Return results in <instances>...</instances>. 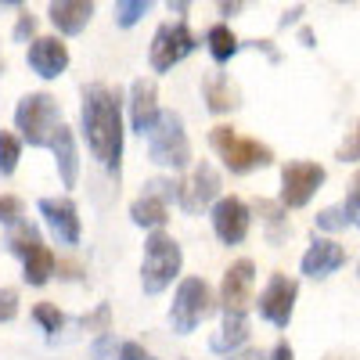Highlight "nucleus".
<instances>
[{"label": "nucleus", "instance_id": "nucleus-1", "mask_svg": "<svg viewBox=\"0 0 360 360\" xmlns=\"http://www.w3.org/2000/svg\"><path fill=\"white\" fill-rule=\"evenodd\" d=\"M83 137L94 155L112 176H119L123 162V98L108 83H90L83 90V108H79Z\"/></svg>", "mask_w": 360, "mask_h": 360}, {"label": "nucleus", "instance_id": "nucleus-2", "mask_svg": "<svg viewBox=\"0 0 360 360\" xmlns=\"http://www.w3.org/2000/svg\"><path fill=\"white\" fill-rule=\"evenodd\" d=\"M62 105L47 90H33L15 105V130L22 134V141H29L33 148H51L58 130H62Z\"/></svg>", "mask_w": 360, "mask_h": 360}, {"label": "nucleus", "instance_id": "nucleus-3", "mask_svg": "<svg viewBox=\"0 0 360 360\" xmlns=\"http://www.w3.org/2000/svg\"><path fill=\"white\" fill-rule=\"evenodd\" d=\"M184 266V252H180L176 238L166 231H152L144 242V259H141V288L148 295H159L173 285V278Z\"/></svg>", "mask_w": 360, "mask_h": 360}, {"label": "nucleus", "instance_id": "nucleus-4", "mask_svg": "<svg viewBox=\"0 0 360 360\" xmlns=\"http://www.w3.org/2000/svg\"><path fill=\"white\" fill-rule=\"evenodd\" d=\"M209 144H213V152L224 159V166L231 173H249L256 166H270L274 162V148L256 141V137H242L234 134L231 127H213L209 130Z\"/></svg>", "mask_w": 360, "mask_h": 360}, {"label": "nucleus", "instance_id": "nucleus-5", "mask_svg": "<svg viewBox=\"0 0 360 360\" xmlns=\"http://www.w3.org/2000/svg\"><path fill=\"white\" fill-rule=\"evenodd\" d=\"M148 141V159L159 162V166H169V169H188L191 166V141L184 134V119L180 112H166L159 115L155 130L144 137Z\"/></svg>", "mask_w": 360, "mask_h": 360}, {"label": "nucleus", "instance_id": "nucleus-6", "mask_svg": "<svg viewBox=\"0 0 360 360\" xmlns=\"http://www.w3.org/2000/svg\"><path fill=\"white\" fill-rule=\"evenodd\" d=\"M213 310H217V299H213V292H209V285L202 278H184V281L176 285V295H173L169 324H173V332L188 335Z\"/></svg>", "mask_w": 360, "mask_h": 360}, {"label": "nucleus", "instance_id": "nucleus-7", "mask_svg": "<svg viewBox=\"0 0 360 360\" xmlns=\"http://www.w3.org/2000/svg\"><path fill=\"white\" fill-rule=\"evenodd\" d=\"M198 47L195 33L188 29V22H166L155 29L152 37V51H148V62H152L155 72H169L176 62H184V58Z\"/></svg>", "mask_w": 360, "mask_h": 360}, {"label": "nucleus", "instance_id": "nucleus-8", "mask_svg": "<svg viewBox=\"0 0 360 360\" xmlns=\"http://www.w3.org/2000/svg\"><path fill=\"white\" fill-rule=\"evenodd\" d=\"M324 166L321 162H307V159H295L281 166V205L285 209H303L324 184Z\"/></svg>", "mask_w": 360, "mask_h": 360}, {"label": "nucleus", "instance_id": "nucleus-9", "mask_svg": "<svg viewBox=\"0 0 360 360\" xmlns=\"http://www.w3.org/2000/svg\"><path fill=\"white\" fill-rule=\"evenodd\" d=\"M176 184H180L176 202H180L184 213H202V209L220 202V173H217L213 162H205V159L198 166H191V173L184 180H176Z\"/></svg>", "mask_w": 360, "mask_h": 360}, {"label": "nucleus", "instance_id": "nucleus-10", "mask_svg": "<svg viewBox=\"0 0 360 360\" xmlns=\"http://www.w3.org/2000/svg\"><path fill=\"white\" fill-rule=\"evenodd\" d=\"M295 299H299V281L288 278V274H270L266 288L259 292V317L270 321L274 328H288L292 314H295Z\"/></svg>", "mask_w": 360, "mask_h": 360}, {"label": "nucleus", "instance_id": "nucleus-11", "mask_svg": "<svg viewBox=\"0 0 360 360\" xmlns=\"http://www.w3.org/2000/svg\"><path fill=\"white\" fill-rule=\"evenodd\" d=\"M252 285H256L252 259H234L224 270V281H220V307H224V314L245 317L249 307H252Z\"/></svg>", "mask_w": 360, "mask_h": 360}, {"label": "nucleus", "instance_id": "nucleus-12", "mask_svg": "<svg viewBox=\"0 0 360 360\" xmlns=\"http://www.w3.org/2000/svg\"><path fill=\"white\" fill-rule=\"evenodd\" d=\"M249 224H252V213H249V205L242 198H220L213 205V231L224 245H238V242H245V234H249Z\"/></svg>", "mask_w": 360, "mask_h": 360}, {"label": "nucleus", "instance_id": "nucleus-13", "mask_svg": "<svg viewBox=\"0 0 360 360\" xmlns=\"http://www.w3.org/2000/svg\"><path fill=\"white\" fill-rule=\"evenodd\" d=\"M40 217L51 227V234L58 238L62 245H76L79 242V209L72 198H40Z\"/></svg>", "mask_w": 360, "mask_h": 360}, {"label": "nucleus", "instance_id": "nucleus-14", "mask_svg": "<svg viewBox=\"0 0 360 360\" xmlns=\"http://www.w3.org/2000/svg\"><path fill=\"white\" fill-rule=\"evenodd\" d=\"M159 115H162V108H159V90H155V79L137 76V79L130 83V123H134V130H137L141 137H148V134L155 130Z\"/></svg>", "mask_w": 360, "mask_h": 360}, {"label": "nucleus", "instance_id": "nucleus-15", "mask_svg": "<svg viewBox=\"0 0 360 360\" xmlns=\"http://www.w3.org/2000/svg\"><path fill=\"white\" fill-rule=\"evenodd\" d=\"M25 62L40 79H58L69 69V47L58 37H37L25 51Z\"/></svg>", "mask_w": 360, "mask_h": 360}, {"label": "nucleus", "instance_id": "nucleus-16", "mask_svg": "<svg viewBox=\"0 0 360 360\" xmlns=\"http://www.w3.org/2000/svg\"><path fill=\"white\" fill-rule=\"evenodd\" d=\"M342 263H346V249L335 238H314L310 249L303 252V259H299L307 278H328V274H335Z\"/></svg>", "mask_w": 360, "mask_h": 360}, {"label": "nucleus", "instance_id": "nucleus-17", "mask_svg": "<svg viewBox=\"0 0 360 360\" xmlns=\"http://www.w3.org/2000/svg\"><path fill=\"white\" fill-rule=\"evenodd\" d=\"M47 15H51L58 33L76 37L90 25V18H94V4H90V0H54V4L47 8Z\"/></svg>", "mask_w": 360, "mask_h": 360}, {"label": "nucleus", "instance_id": "nucleus-18", "mask_svg": "<svg viewBox=\"0 0 360 360\" xmlns=\"http://www.w3.org/2000/svg\"><path fill=\"white\" fill-rule=\"evenodd\" d=\"M130 220L137 227H152V231H162L166 220H169V202L155 191H141L134 202H130Z\"/></svg>", "mask_w": 360, "mask_h": 360}, {"label": "nucleus", "instance_id": "nucleus-19", "mask_svg": "<svg viewBox=\"0 0 360 360\" xmlns=\"http://www.w3.org/2000/svg\"><path fill=\"white\" fill-rule=\"evenodd\" d=\"M51 152H54V166H58L62 184H65V188H76V180H79V152H76V137H72L69 127L58 130Z\"/></svg>", "mask_w": 360, "mask_h": 360}, {"label": "nucleus", "instance_id": "nucleus-20", "mask_svg": "<svg viewBox=\"0 0 360 360\" xmlns=\"http://www.w3.org/2000/svg\"><path fill=\"white\" fill-rule=\"evenodd\" d=\"M245 339H249V317H238V314H224V324H220V332L209 339V346H213V353H238V349H245Z\"/></svg>", "mask_w": 360, "mask_h": 360}, {"label": "nucleus", "instance_id": "nucleus-21", "mask_svg": "<svg viewBox=\"0 0 360 360\" xmlns=\"http://www.w3.org/2000/svg\"><path fill=\"white\" fill-rule=\"evenodd\" d=\"M202 94H205V105H209V112H234L238 108V90H234V83L224 76V72H213L205 83H202Z\"/></svg>", "mask_w": 360, "mask_h": 360}, {"label": "nucleus", "instance_id": "nucleus-22", "mask_svg": "<svg viewBox=\"0 0 360 360\" xmlns=\"http://www.w3.org/2000/svg\"><path fill=\"white\" fill-rule=\"evenodd\" d=\"M256 213L263 217L266 242H270V245H281L285 238L292 234V224H288V217H285V205H281V202H266V198H259V202H256Z\"/></svg>", "mask_w": 360, "mask_h": 360}, {"label": "nucleus", "instance_id": "nucleus-23", "mask_svg": "<svg viewBox=\"0 0 360 360\" xmlns=\"http://www.w3.org/2000/svg\"><path fill=\"white\" fill-rule=\"evenodd\" d=\"M54 270H58V256H54L47 245H37L33 252L22 259V278H25L29 285H47Z\"/></svg>", "mask_w": 360, "mask_h": 360}, {"label": "nucleus", "instance_id": "nucleus-24", "mask_svg": "<svg viewBox=\"0 0 360 360\" xmlns=\"http://www.w3.org/2000/svg\"><path fill=\"white\" fill-rule=\"evenodd\" d=\"M205 44H209V54H213L217 65L231 62V58L238 54V47H242V44H238V37L231 33L227 22H217L213 29H209V33H205Z\"/></svg>", "mask_w": 360, "mask_h": 360}, {"label": "nucleus", "instance_id": "nucleus-25", "mask_svg": "<svg viewBox=\"0 0 360 360\" xmlns=\"http://www.w3.org/2000/svg\"><path fill=\"white\" fill-rule=\"evenodd\" d=\"M37 245H44L40 242V231H37V224H25V220H18L15 227H11V234H8V249L15 252V256H29Z\"/></svg>", "mask_w": 360, "mask_h": 360}, {"label": "nucleus", "instance_id": "nucleus-26", "mask_svg": "<svg viewBox=\"0 0 360 360\" xmlns=\"http://www.w3.org/2000/svg\"><path fill=\"white\" fill-rule=\"evenodd\" d=\"M22 155V141L11 130H0V176H11Z\"/></svg>", "mask_w": 360, "mask_h": 360}, {"label": "nucleus", "instance_id": "nucleus-27", "mask_svg": "<svg viewBox=\"0 0 360 360\" xmlns=\"http://www.w3.org/2000/svg\"><path fill=\"white\" fill-rule=\"evenodd\" d=\"M148 8H152L148 0H115V22L123 29H130L141 22V15H148Z\"/></svg>", "mask_w": 360, "mask_h": 360}, {"label": "nucleus", "instance_id": "nucleus-28", "mask_svg": "<svg viewBox=\"0 0 360 360\" xmlns=\"http://www.w3.org/2000/svg\"><path fill=\"white\" fill-rule=\"evenodd\" d=\"M33 321L44 328V332H51V335L65 328V314L58 310L54 303H37V307H33Z\"/></svg>", "mask_w": 360, "mask_h": 360}, {"label": "nucleus", "instance_id": "nucleus-29", "mask_svg": "<svg viewBox=\"0 0 360 360\" xmlns=\"http://www.w3.org/2000/svg\"><path fill=\"white\" fill-rule=\"evenodd\" d=\"M353 220H349V213H346V205L339 202V205H328V209H321L317 213V227L321 231H342V227H349Z\"/></svg>", "mask_w": 360, "mask_h": 360}, {"label": "nucleus", "instance_id": "nucleus-30", "mask_svg": "<svg viewBox=\"0 0 360 360\" xmlns=\"http://www.w3.org/2000/svg\"><path fill=\"white\" fill-rule=\"evenodd\" d=\"M90 356L94 360H123V342H115V335H98L94 346H90Z\"/></svg>", "mask_w": 360, "mask_h": 360}, {"label": "nucleus", "instance_id": "nucleus-31", "mask_svg": "<svg viewBox=\"0 0 360 360\" xmlns=\"http://www.w3.org/2000/svg\"><path fill=\"white\" fill-rule=\"evenodd\" d=\"M79 324L86 328V332H94V335H108V332H112V307H108V303H101L94 314L83 317Z\"/></svg>", "mask_w": 360, "mask_h": 360}, {"label": "nucleus", "instance_id": "nucleus-32", "mask_svg": "<svg viewBox=\"0 0 360 360\" xmlns=\"http://www.w3.org/2000/svg\"><path fill=\"white\" fill-rule=\"evenodd\" d=\"M342 205H346V213H349L353 227H360V169H356L353 180H349V195L342 198Z\"/></svg>", "mask_w": 360, "mask_h": 360}, {"label": "nucleus", "instance_id": "nucleus-33", "mask_svg": "<svg viewBox=\"0 0 360 360\" xmlns=\"http://www.w3.org/2000/svg\"><path fill=\"white\" fill-rule=\"evenodd\" d=\"M22 220V198L15 195H0V224H18Z\"/></svg>", "mask_w": 360, "mask_h": 360}, {"label": "nucleus", "instance_id": "nucleus-34", "mask_svg": "<svg viewBox=\"0 0 360 360\" xmlns=\"http://www.w3.org/2000/svg\"><path fill=\"white\" fill-rule=\"evenodd\" d=\"M339 159H342V162H356V159H360V119L353 123L349 137L342 141V148H339Z\"/></svg>", "mask_w": 360, "mask_h": 360}, {"label": "nucleus", "instance_id": "nucleus-35", "mask_svg": "<svg viewBox=\"0 0 360 360\" xmlns=\"http://www.w3.org/2000/svg\"><path fill=\"white\" fill-rule=\"evenodd\" d=\"M33 33H37V18L29 15V11H22V15H18V22H15V40H18V44H25V40L33 44V40H37Z\"/></svg>", "mask_w": 360, "mask_h": 360}, {"label": "nucleus", "instance_id": "nucleus-36", "mask_svg": "<svg viewBox=\"0 0 360 360\" xmlns=\"http://www.w3.org/2000/svg\"><path fill=\"white\" fill-rule=\"evenodd\" d=\"M18 314V292L15 288H0V324L11 321Z\"/></svg>", "mask_w": 360, "mask_h": 360}, {"label": "nucleus", "instance_id": "nucleus-37", "mask_svg": "<svg viewBox=\"0 0 360 360\" xmlns=\"http://www.w3.org/2000/svg\"><path fill=\"white\" fill-rule=\"evenodd\" d=\"M123 360H155L141 342H123Z\"/></svg>", "mask_w": 360, "mask_h": 360}, {"label": "nucleus", "instance_id": "nucleus-38", "mask_svg": "<svg viewBox=\"0 0 360 360\" xmlns=\"http://www.w3.org/2000/svg\"><path fill=\"white\" fill-rule=\"evenodd\" d=\"M227 360H270V356H266V353H259V349H249V346H245V349H238V353H231Z\"/></svg>", "mask_w": 360, "mask_h": 360}, {"label": "nucleus", "instance_id": "nucleus-39", "mask_svg": "<svg viewBox=\"0 0 360 360\" xmlns=\"http://www.w3.org/2000/svg\"><path fill=\"white\" fill-rule=\"evenodd\" d=\"M270 360H295V353H292V346L281 339V342L274 346V353H270Z\"/></svg>", "mask_w": 360, "mask_h": 360}, {"label": "nucleus", "instance_id": "nucleus-40", "mask_svg": "<svg viewBox=\"0 0 360 360\" xmlns=\"http://www.w3.org/2000/svg\"><path fill=\"white\" fill-rule=\"evenodd\" d=\"M299 15H303V4H295V8H288L285 15H281V25L288 29V25H295L299 22Z\"/></svg>", "mask_w": 360, "mask_h": 360}, {"label": "nucleus", "instance_id": "nucleus-41", "mask_svg": "<svg viewBox=\"0 0 360 360\" xmlns=\"http://www.w3.org/2000/svg\"><path fill=\"white\" fill-rule=\"evenodd\" d=\"M238 11H242V4H220V15H227V18L238 15Z\"/></svg>", "mask_w": 360, "mask_h": 360}, {"label": "nucleus", "instance_id": "nucleus-42", "mask_svg": "<svg viewBox=\"0 0 360 360\" xmlns=\"http://www.w3.org/2000/svg\"><path fill=\"white\" fill-rule=\"evenodd\" d=\"M299 40H303V47H314V33H310V29H299Z\"/></svg>", "mask_w": 360, "mask_h": 360}, {"label": "nucleus", "instance_id": "nucleus-43", "mask_svg": "<svg viewBox=\"0 0 360 360\" xmlns=\"http://www.w3.org/2000/svg\"><path fill=\"white\" fill-rule=\"evenodd\" d=\"M0 72H4V54H0Z\"/></svg>", "mask_w": 360, "mask_h": 360}, {"label": "nucleus", "instance_id": "nucleus-44", "mask_svg": "<svg viewBox=\"0 0 360 360\" xmlns=\"http://www.w3.org/2000/svg\"><path fill=\"white\" fill-rule=\"evenodd\" d=\"M328 360H339V356H328Z\"/></svg>", "mask_w": 360, "mask_h": 360}]
</instances>
